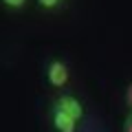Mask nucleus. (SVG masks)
<instances>
[{"label":"nucleus","instance_id":"1","mask_svg":"<svg viewBox=\"0 0 132 132\" xmlns=\"http://www.w3.org/2000/svg\"><path fill=\"white\" fill-rule=\"evenodd\" d=\"M44 75H46V81L53 88H64L71 79V71H68L66 62L62 60H48L46 66H44Z\"/></svg>","mask_w":132,"mask_h":132},{"label":"nucleus","instance_id":"2","mask_svg":"<svg viewBox=\"0 0 132 132\" xmlns=\"http://www.w3.org/2000/svg\"><path fill=\"white\" fill-rule=\"evenodd\" d=\"M55 108L64 110L66 114H71L75 121H81V117H84V106H81V101L77 97H73V95H68V93H62L55 99Z\"/></svg>","mask_w":132,"mask_h":132},{"label":"nucleus","instance_id":"3","mask_svg":"<svg viewBox=\"0 0 132 132\" xmlns=\"http://www.w3.org/2000/svg\"><path fill=\"white\" fill-rule=\"evenodd\" d=\"M51 123H53V128L57 132H77V121L71 114H66L64 110L55 108V106L51 110Z\"/></svg>","mask_w":132,"mask_h":132},{"label":"nucleus","instance_id":"4","mask_svg":"<svg viewBox=\"0 0 132 132\" xmlns=\"http://www.w3.org/2000/svg\"><path fill=\"white\" fill-rule=\"evenodd\" d=\"M66 0H38V7L42 11H57L60 7H64Z\"/></svg>","mask_w":132,"mask_h":132},{"label":"nucleus","instance_id":"5","mask_svg":"<svg viewBox=\"0 0 132 132\" xmlns=\"http://www.w3.org/2000/svg\"><path fill=\"white\" fill-rule=\"evenodd\" d=\"M2 2V7L9 11H20L24 5H27V0H0Z\"/></svg>","mask_w":132,"mask_h":132},{"label":"nucleus","instance_id":"6","mask_svg":"<svg viewBox=\"0 0 132 132\" xmlns=\"http://www.w3.org/2000/svg\"><path fill=\"white\" fill-rule=\"evenodd\" d=\"M123 99H126V106H128V112H132V81L126 86V95H123Z\"/></svg>","mask_w":132,"mask_h":132},{"label":"nucleus","instance_id":"7","mask_svg":"<svg viewBox=\"0 0 132 132\" xmlns=\"http://www.w3.org/2000/svg\"><path fill=\"white\" fill-rule=\"evenodd\" d=\"M123 132H132V112H128L123 119Z\"/></svg>","mask_w":132,"mask_h":132}]
</instances>
